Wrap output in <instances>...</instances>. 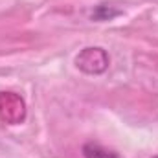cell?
Segmentation results:
<instances>
[{"instance_id":"cell-1","label":"cell","mask_w":158,"mask_h":158,"mask_svg":"<svg viewBox=\"0 0 158 158\" xmlns=\"http://www.w3.org/2000/svg\"><path fill=\"white\" fill-rule=\"evenodd\" d=\"M109 64H110V59L103 48L90 46V48L81 50L76 55V66L85 74H92V76L103 74L109 68Z\"/></svg>"},{"instance_id":"cell-2","label":"cell","mask_w":158,"mask_h":158,"mask_svg":"<svg viewBox=\"0 0 158 158\" xmlns=\"http://www.w3.org/2000/svg\"><path fill=\"white\" fill-rule=\"evenodd\" d=\"M0 103H4V107H7L6 114L2 116L4 121H7V123H19V121L24 119V103H22V99L19 96H15L13 92H2L0 94Z\"/></svg>"},{"instance_id":"cell-3","label":"cell","mask_w":158,"mask_h":158,"mask_svg":"<svg viewBox=\"0 0 158 158\" xmlns=\"http://www.w3.org/2000/svg\"><path fill=\"white\" fill-rule=\"evenodd\" d=\"M83 156L85 158H119L116 153L101 147L99 143H85L83 145Z\"/></svg>"},{"instance_id":"cell-4","label":"cell","mask_w":158,"mask_h":158,"mask_svg":"<svg viewBox=\"0 0 158 158\" xmlns=\"http://www.w3.org/2000/svg\"><path fill=\"white\" fill-rule=\"evenodd\" d=\"M121 15V9H116V7H112V6H107V4H99L94 11H92V20H98V22H101V20H110V19H114V17H118Z\"/></svg>"},{"instance_id":"cell-5","label":"cell","mask_w":158,"mask_h":158,"mask_svg":"<svg viewBox=\"0 0 158 158\" xmlns=\"http://www.w3.org/2000/svg\"><path fill=\"white\" fill-rule=\"evenodd\" d=\"M153 158H158V155H156V156H153Z\"/></svg>"}]
</instances>
